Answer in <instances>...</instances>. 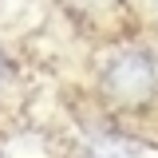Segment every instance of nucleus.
<instances>
[{
    "label": "nucleus",
    "instance_id": "nucleus-1",
    "mask_svg": "<svg viewBox=\"0 0 158 158\" xmlns=\"http://www.w3.org/2000/svg\"><path fill=\"white\" fill-rule=\"evenodd\" d=\"M103 95L123 111H142L158 99V63L142 48H123L103 63L99 75Z\"/></svg>",
    "mask_w": 158,
    "mask_h": 158
},
{
    "label": "nucleus",
    "instance_id": "nucleus-2",
    "mask_svg": "<svg viewBox=\"0 0 158 158\" xmlns=\"http://www.w3.org/2000/svg\"><path fill=\"white\" fill-rule=\"evenodd\" d=\"M4 75H8V63H4V56H0V91H4Z\"/></svg>",
    "mask_w": 158,
    "mask_h": 158
},
{
    "label": "nucleus",
    "instance_id": "nucleus-3",
    "mask_svg": "<svg viewBox=\"0 0 158 158\" xmlns=\"http://www.w3.org/2000/svg\"><path fill=\"white\" fill-rule=\"evenodd\" d=\"M146 8H150V16L158 20V0H146Z\"/></svg>",
    "mask_w": 158,
    "mask_h": 158
},
{
    "label": "nucleus",
    "instance_id": "nucleus-4",
    "mask_svg": "<svg viewBox=\"0 0 158 158\" xmlns=\"http://www.w3.org/2000/svg\"><path fill=\"white\" fill-rule=\"evenodd\" d=\"M0 158H4V154H0Z\"/></svg>",
    "mask_w": 158,
    "mask_h": 158
}]
</instances>
